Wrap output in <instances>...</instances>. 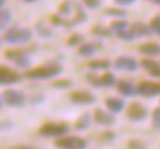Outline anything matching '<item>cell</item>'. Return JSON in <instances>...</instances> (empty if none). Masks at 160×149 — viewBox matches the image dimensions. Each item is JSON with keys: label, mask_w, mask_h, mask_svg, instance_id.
<instances>
[{"label": "cell", "mask_w": 160, "mask_h": 149, "mask_svg": "<svg viewBox=\"0 0 160 149\" xmlns=\"http://www.w3.org/2000/svg\"><path fill=\"white\" fill-rule=\"evenodd\" d=\"M88 67L90 69H94V71H99V69L107 71L110 67V61H107V60H94V61H90L88 63Z\"/></svg>", "instance_id": "obj_21"}, {"label": "cell", "mask_w": 160, "mask_h": 149, "mask_svg": "<svg viewBox=\"0 0 160 149\" xmlns=\"http://www.w3.org/2000/svg\"><path fill=\"white\" fill-rule=\"evenodd\" d=\"M129 27H130V24L126 22V21H122V19H119V21H113V22H112V30H113L115 33H121V32L127 30Z\"/></svg>", "instance_id": "obj_22"}, {"label": "cell", "mask_w": 160, "mask_h": 149, "mask_svg": "<svg viewBox=\"0 0 160 149\" xmlns=\"http://www.w3.org/2000/svg\"><path fill=\"white\" fill-rule=\"evenodd\" d=\"M137 91L141 96H146V97L157 96V94H160V83H157V82H141L138 85Z\"/></svg>", "instance_id": "obj_8"}, {"label": "cell", "mask_w": 160, "mask_h": 149, "mask_svg": "<svg viewBox=\"0 0 160 149\" xmlns=\"http://www.w3.org/2000/svg\"><path fill=\"white\" fill-rule=\"evenodd\" d=\"M21 80V76L11 67H7V66H2L0 67V82L2 85H11V83H16Z\"/></svg>", "instance_id": "obj_7"}, {"label": "cell", "mask_w": 160, "mask_h": 149, "mask_svg": "<svg viewBox=\"0 0 160 149\" xmlns=\"http://www.w3.org/2000/svg\"><path fill=\"white\" fill-rule=\"evenodd\" d=\"M129 147L130 149H144V144H141L138 141H129Z\"/></svg>", "instance_id": "obj_34"}, {"label": "cell", "mask_w": 160, "mask_h": 149, "mask_svg": "<svg viewBox=\"0 0 160 149\" xmlns=\"http://www.w3.org/2000/svg\"><path fill=\"white\" fill-rule=\"evenodd\" d=\"M38 132L42 137H61L69 132V127L64 122H46L39 127Z\"/></svg>", "instance_id": "obj_4"}, {"label": "cell", "mask_w": 160, "mask_h": 149, "mask_svg": "<svg viewBox=\"0 0 160 149\" xmlns=\"http://www.w3.org/2000/svg\"><path fill=\"white\" fill-rule=\"evenodd\" d=\"M105 107H107L112 113H118V112L122 110L124 102H122L121 99H116V97H108V99H105Z\"/></svg>", "instance_id": "obj_20"}, {"label": "cell", "mask_w": 160, "mask_h": 149, "mask_svg": "<svg viewBox=\"0 0 160 149\" xmlns=\"http://www.w3.org/2000/svg\"><path fill=\"white\" fill-rule=\"evenodd\" d=\"M138 52L143 55H160V46L157 42H144L138 47Z\"/></svg>", "instance_id": "obj_18"}, {"label": "cell", "mask_w": 160, "mask_h": 149, "mask_svg": "<svg viewBox=\"0 0 160 149\" xmlns=\"http://www.w3.org/2000/svg\"><path fill=\"white\" fill-rule=\"evenodd\" d=\"M149 27H151V30H152L154 33L160 35V16H155V17H152V19H151V24H149Z\"/></svg>", "instance_id": "obj_28"}, {"label": "cell", "mask_w": 160, "mask_h": 149, "mask_svg": "<svg viewBox=\"0 0 160 149\" xmlns=\"http://www.w3.org/2000/svg\"><path fill=\"white\" fill-rule=\"evenodd\" d=\"M149 2H154V3H158L160 5V0H149Z\"/></svg>", "instance_id": "obj_37"}, {"label": "cell", "mask_w": 160, "mask_h": 149, "mask_svg": "<svg viewBox=\"0 0 160 149\" xmlns=\"http://www.w3.org/2000/svg\"><path fill=\"white\" fill-rule=\"evenodd\" d=\"M116 90L122 96H132V94H135V88H133L132 82H129V80H119L116 83Z\"/></svg>", "instance_id": "obj_19"}, {"label": "cell", "mask_w": 160, "mask_h": 149, "mask_svg": "<svg viewBox=\"0 0 160 149\" xmlns=\"http://www.w3.org/2000/svg\"><path fill=\"white\" fill-rule=\"evenodd\" d=\"M2 21H0V25H2V28H5L7 25H10L11 22V11L7 10V8H2Z\"/></svg>", "instance_id": "obj_23"}, {"label": "cell", "mask_w": 160, "mask_h": 149, "mask_svg": "<svg viewBox=\"0 0 160 149\" xmlns=\"http://www.w3.org/2000/svg\"><path fill=\"white\" fill-rule=\"evenodd\" d=\"M2 97H3V102L11 105V107H21L25 102V96L21 91H18V90H7V91H3Z\"/></svg>", "instance_id": "obj_6"}, {"label": "cell", "mask_w": 160, "mask_h": 149, "mask_svg": "<svg viewBox=\"0 0 160 149\" xmlns=\"http://www.w3.org/2000/svg\"><path fill=\"white\" fill-rule=\"evenodd\" d=\"M58 149H87V141L80 137H63L55 141Z\"/></svg>", "instance_id": "obj_5"}, {"label": "cell", "mask_w": 160, "mask_h": 149, "mask_svg": "<svg viewBox=\"0 0 160 149\" xmlns=\"http://www.w3.org/2000/svg\"><path fill=\"white\" fill-rule=\"evenodd\" d=\"M32 39V30L22 28V27H14L5 32L3 41L8 44H25Z\"/></svg>", "instance_id": "obj_3"}, {"label": "cell", "mask_w": 160, "mask_h": 149, "mask_svg": "<svg viewBox=\"0 0 160 149\" xmlns=\"http://www.w3.org/2000/svg\"><path fill=\"white\" fill-rule=\"evenodd\" d=\"M71 101L75 102V104H82V105H88V104H93L96 99L91 93L88 91H74L71 94Z\"/></svg>", "instance_id": "obj_13"}, {"label": "cell", "mask_w": 160, "mask_h": 149, "mask_svg": "<svg viewBox=\"0 0 160 149\" xmlns=\"http://www.w3.org/2000/svg\"><path fill=\"white\" fill-rule=\"evenodd\" d=\"M127 118L132 119V121H141V119L146 118V108H144L141 104L133 102V104H130L129 108H127Z\"/></svg>", "instance_id": "obj_12"}, {"label": "cell", "mask_w": 160, "mask_h": 149, "mask_svg": "<svg viewBox=\"0 0 160 149\" xmlns=\"http://www.w3.org/2000/svg\"><path fill=\"white\" fill-rule=\"evenodd\" d=\"M36 30H38V33H39L42 38H50V36H52V30L47 28L46 25L42 27V24H36Z\"/></svg>", "instance_id": "obj_27"}, {"label": "cell", "mask_w": 160, "mask_h": 149, "mask_svg": "<svg viewBox=\"0 0 160 149\" xmlns=\"http://www.w3.org/2000/svg\"><path fill=\"white\" fill-rule=\"evenodd\" d=\"M88 82L93 83L94 87H99V88H102V87H112L115 83V77H113V74H110V72L102 74L101 77H96V76H93V74H90V76H88Z\"/></svg>", "instance_id": "obj_10"}, {"label": "cell", "mask_w": 160, "mask_h": 149, "mask_svg": "<svg viewBox=\"0 0 160 149\" xmlns=\"http://www.w3.org/2000/svg\"><path fill=\"white\" fill-rule=\"evenodd\" d=\"M82 42H83V36L82 35H72L68 39V44L69 46H77V44H82Z\"/></svg>", "instance_id": "obj_29"}, {"label": "cell", "mask_w": 160, "mask_h": 149, "mask_svg": "<svg viewBox=\"0 0 160 149\" xmlns=\"http://www.w3.org/2000/svg\"><path fill=\"white\" fill-rule=\"evenodd\" d=\"M137 66H138L137 60H133L132 57H127V55L118 57L115 60V67L116 69H121V71H135Z\"/></svg>", "instance_id": "obj_11"}, {"label": "cell", "mask_w": 160, "mask_h": 149, "mask_svg": "<svg viewBox=\"0 0 160 149\" xmlns=\"http://www.w3.org/2000/svg\"><path fill=\"white\" fill-rule=\"evenodd\" d=\"M101 44L98 42H85V44H80L77 49V53L80 57H93L98 50H99Z\"/></svg>", "instance_id": "obj_15"}, {"label": "cell", "mask_w": 160, "mask_h": 149, "mask_svg": "<svg viewBox=\"0 0 160 149\" xmlns=\"http://www.w3.org/2000/svg\"><path fill=\"white\" fill-rule=\"evenodd\" d=\"M71 85H72L71 80H57L52 87H55V88H68V87H71Z\"/></svg>", "instance_id": "obj_33"}, {"label": "cell", "mask_w": 160, "mask_h": 149, "mask_svg": "<svg viewBox=\"0 0 160 149\" xmlns=\"http://www.w3.org/2000/svg\"><path fill=\"white\" fill-rule=\"evenodd\" d=\"M10 149H35L32 146H14V147H10Z\"/></svg>", "instance_id": "obj_36"}, {"label": "cell", "mask_w": 160, "mask_h": 149, "mask_svg": "<svg viewBox=\"0 0 160 149\" xmlns=\"http://www.w3.org/2000/svg\"><path fill=\"white\" fill-rule=\"evenodd\" d=\"M141 66L151 74L152 77H160V63H157L154 60H149V58H144L141 61Z\"/></svg>", "instance_id": "obj_16"}, {"label": "cell", "mask_w": 160, "mask_h": 149, "mask_svg": "<svg viewBox=\"0 0 160 149\" xmlns=\"http://www.w3.org/2000/svg\"><path fill=\"white\" fill-rule=\"evenodd\" d=\"M135 0H115L116 5H121V7H127V5H132Z\"/></svg>", "instance_id": "obj_35"}, {"label": "cell", "mask_w": 160, "mask_h": 149, "mask_svg": "<svg viewBox=\"0 0 160 149\" xmlns=\"http://www.w3.org/2000/svg\"><path fill=\"white\" fill-rule=\"evenodd\" d=\"M82 2L87 5V8H90V10H94V8H98L99 5H101V0H82Z\"/></svg>", "instance_id": "obj_32"}, {"label": "cell", "mask_w": 160, "mask_h": 149, "mask_svg": "<svg viewBox=\"0 0 160 149\" xmlns=\"http://www.w3.org/2000/svg\"><path fill=\"white\" fill-rule=\"evenodd\" d=\"M87 19V13L82 10L77 2L74 0H64V2L58 7V14H53L50 21L55 25H61L66 28L75 27L78 24H82Z\"/></svg>", "instance_id": "obj_1"}, {"label": "cell", "mask_w": 160, "mask_h": 149, "mask_svg": "<svg viewBox=\"0 0 160 149\" xmlns=\"http://www.w3.org/2000/svg\"><path fill=\"white\" fill-rule=\"evenodd\" d=\"M105 13H107L108 16H116V17H124V16H126V11L116 10V8H108V10H105Z\"/></svg>", "instance_id": "obj_30"}, {"label": "cell", "mask_w": 160, "mask_h": 149, "mask_svg": "<svg viewBox=\"0 0 160 149\" xmlns=\"http://www.w3.org/2000/svg\"><path fill=\"white\" fill-rule=\"evenodd\" d=\"M24 2H27V3H32V2H36V0H24Z\"/></svg>", "instance_id": "obj_38"}, {"label": "cell", "mask_w": 160, "mask_h": 149, "mask_svg": "<svg viewBox=\"0 0 160 149\" xmlns=\"http://www.w3.org/2000/svg\"><path fill=\"white\" fill-rule=\"evenodd\" d=\"M0 3H2V5H5V0H0Z\"/></svg>", "instance_id": "obj_39"}, {"label": "cell", "mask_w": 160, "mask_h": 149, "mask_svg": "<svg viewBox=\"0 0 160 149\" xmlns=\"http://www.w3.org/2000/svg\"><path fill=\"white\" fill-rule=\"evenodd\" d=\"M5 57L10 58L11 61H14V64L19 66V67H28L30 66V60L25 55V52H22V50H10V52L5 53Z\"/></svg>", "instance_id": "obj_9"}, {"label": "cell", "mask_w": 160, "mask_h": 149, "mask_svg": "<svg viewBox=\"0 0 160 149\" xmlns=\"http://www.w3.org/2000/svg\"><path fill=\"white\" fill-rule=\"evenodd\" d=\"M116 36H118L119 39H124V41H132V39H135V35L132 33V30H130V27H129L127 30H124V32H121V33H116Z\"/></svg>", "instance_id": "obj_26"}, {"label": "cell", "mask_w": 160, "mask_h": 149, "mask_svg": "<svg viewBox=\"0 0 160 149\" xmlns=\"http://www.w3.org/2000/svg\"><path fill=\"white\" fill-rule=\"evenodd\" d=\"M130 30H132V33L135 35V38H143V36H149L151 35V27H148V25H144V24H141V22H133V24H130Z\"/></svg>", "instance_id": "obj_17"}, {"label": "cell", "mask_w": 160, "mask_h": 149, "mask_svg": "<svg viewBox=\"0 0 160 149\" xmlns=\"http://www.w3.org/2000/svg\"><path fill=\"white\" fill-rule=\"evenodd\" d=\"M152 124L154 127H160V108H155L152 113Z\"/></svg>", "instance_id": "obj_31"}, {"label": "cell", "mask_w": 160, "mask_h": 149, "mask_svg": "<svg viewBox=\"0 0 160 149\" xmlns=\"http://www.w3.org/2000/svg\"><path fill=\"white\" fill-rule=\"evenodd\" d=\"M94 121L98 124H101V126H107L108 127V126L115 124V116L112 113H107V112L98 108V110H94Z\"/></svg>", "instance_id": "obj_14"}, {"label": "cell", "mask_w": 160, "mask_h": 149, "mask_svg": "<svg viewBox=\"0 0 160 149\" xmlns=\"http://www.w3.org/2000/svg\"><path fill=\"white\" fill-rule=\"evenodd\" d=\"M61 72V66L57 63H49L46 66H38L32 71L25 72V77L32 79V80H46V79H52L57 74Z\"/></svg>", "instance_id": "obj_2"}, {"label": "cell", "mask_w": 160, "mask_h": 149, "mask_svg": "<svg viewBox=\"0 0 160 149\" xmlns=\"http://www.w3.org/2000/svg\"><path fill=\"white\" fill-rule=\"evenodd\" d=\"M88 124H90V115L85 113L82 118H78V119H77V122H75V129H78V130H80V129H87Z\"/></svg>", "instance_id": "obj_24"}, {"label": "cell", "mask_w": 160, "mask_h": 149, "mask_svg": "<svg viewBox=\"0 0 160 149\" xmlns=\"http://www.w3.org/2000/svg\"><path fill=\"white\" fill-rule=\"evenodd\" d=\"M91 32H93L94 35H99V36H104V38H108V36L112 35V32H110V30H107V28H104V27H101V25L93 27V28H91Z\"/></svg>", "instance_id": "obj_25"}]
</instances>
